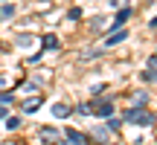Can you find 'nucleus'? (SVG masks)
I'll use <instances>...</instances> for the list:
<instances>
[{"instance_id": "f257e3e1", "label": "nucleus", "mask_w": 157, "mask_h": 145, "mask_svg": "<svg viewBox=\"0 0 157 145\" xmlns=\"http://www.w3.org/2000/svg\"><path fill=\"white\" fill-rule=\"evenodd\" d=\"M119 119L128 122V125H137V128H151V125H154V113L146 110V107H128Z\"/></svg>"}, {"instance_id": "f03ea898", "label": "nucleus", "mask_w": 157, "mask_h": 145, "mask_svg": "<svg viewBox=\"0 0 157 145\" xmlns=\"http://www.w3.org/2000/svg\"><path fill=\"white\" fill-rule=\"evenodd\" d=\"M113 110H117L113 99H96V102H90V113H93V116H99V119L113 116Z\"/></svg>"}, {"instance_id": "7ed1b4c3", "label": "nucleus", "mask_w": 157, "mask_h": 145, "mask_svg": "<svg viewBox=\"0 0 157 145\" xmlns=\"http://www.w3.org/2000/svg\"><path fill=\"white\" fill-rule=\"evenodd\" d=\"M128 17H131V9H128V6H125L122 12L117 9V15H113V20H111V23L105 26V32H117V29H122V23L128 20Z\"/></svg>"}, {"instance_id": "20e7f679", "label": "nucleus", "mask_w": 157, "mask_h": 145, "mask_svg": "<svg viewBox=\"0 0 157 145\" xmlns=\"http://www.w3.org/2000/svg\"><path fill=\"white\" fill-rule=\"evenodd\" d=\"M143 81H157V55H148L146 58V70H143Z\"/></svg>"}, {"instance_id": "39448f33", "label": "nucleus", "mask_w": 157, "mask_h": 145, "mask_svg": "<svg viewBox=\"0 0 157 145\" xmlns=\"http://www.w3.org/2000/svg\"><path fill=\"white\" fill-rule=\"evenodd\" d=\"M125 38H128V32H125V29H117L113 35H108V38H105V46H117V44H122Z\"/></svg>"}, {"instance_id": "423d86ee", "label": "nucleus", "mask_w": 157, "mask_h": 145, "mask_svg": "<svg viewBox=\"0 0 157 145\" xmlns=\"http://www.w3.org/2000/svg\"><path fill=\"white\" fill-rule=\"evenodd\" d=\"M70 113H73V107H70V105H64V102L52 105V116H56V119H67Z\"/></svg>"}, {"instance_id": "0eeeda50", "label": "nucleus", "mask_w": 157, "mask_h": 145, "mask_svg": "<svg viewBox=\"0 0 157 145\" xmlns=\"http://www.w3.org/2000/svg\"><path fill=\"white\" fill-rule=\"evenodd\" d=\"M148 99H151V96H148L146 90H140V93L131 96V107H148Z\"/></svg>"}, {"instance_id": "6e6552de", "label": "nucleus", "mask_w": 157, "mask_h": 145, "mask_svg": "<svg viewBox=\"0 0 157 145\" xmlns=\"http://www.w3.org/2000/svg\"><path fill=\"white\" fill-rule=\"evenodd\" d=\"M90 139H93L96 145H102V142L108 139V128H105V125H96V128H93V134H90Z\"/></svg>"}, {"instance_id": "1a4fd4ad", "label": "nucleus", "mask_w": 157, "mask_h": 145, "mask_svg": "<svg viewBox=\"0 0 157 145\" xmlns=\"http://www.w3.org/2000/svg\"><path fill=\"white\" fill-rule=\"evenodd\" d=\"M105 128H108V134H119V128H122V119H119V116H108Z\"/></svg>"}, {"instance_id": "9d476101", "label": "nucleus", "mask_w": 157, "mask_h": 145, "mask_svg": "<svg viewBox=\"0 0 157 145\" xmlns=\"http://www.w3.org/2000/svg\"><path fill=\"white\" fill-rule=\"evenodd\" d=\"M87 136L84 134H78V131H73V128H67V142H73V145H82Z\"/></svg>"}, {"instance_id": "9b49d317", "label": "nucleus", "mask_w": 157, "mask_h": 145, "mask_svg": "<svg viewBox=\"0 0 157 145\" xmlns=\"http://www.w3.org/2000/svg\"><path fill=\"white\" fill-rule=\"evenodd\" d=\"M41 107V99H26L23 102V113H35Z\"/></svg>"}, {"instance_id": "f8f14e48", "label": "nucleus", "mask_w": 157, "mask_h": 145, "mask_svg": "<svg viewBox=\"0 0 157 145\" xmlns=\"http://www.w3.org/2000/svg\"><path fill=\"white\" fill-rule=\"evenodd\" d=\"M12 17H15V6L6 3L3 9H0V20H12Z\"/></svg>"}, {"instance_id": "ddd939ff", "label": "nucleus", "mask_w": 157, "mask_h": 145, "mask_svg": "<svg viewBox=\"0 0 157 145\" xmlns=\"http://www.w3.org/2000/svg\"><path fill=\"white\" fill-rule=\"evenodd\" d=\"M41 41H44V46H47V50H58V38H56V35H44Z\"/></svg>"}, {"instance_id": "4468645a", "label": "nucleus", "mask_w": 157, "mask_h": 145, "mask_svg": "<svg viewBox=\"0 0 157 145\" xmlns=\"http://www.w3.org/2000/svg\"><path fill=\"white\" fill-rule=\"evenodd\" d=\"M21 128V116H6V131H17Z\"/></svg>"}, {"instance_id": "2eb2a0df", "label": "nucleus", "mask_w": 157, "mask_h": 145, "mask_svg": "<svg viewBox=\"0 0 157 145\" xmlns=\"http://www.w3.org/2000/svg\"><path fill=\"white\" fill-rule=\"evenodd\" d=\"M41 136H44V139H58V128H41Z\"/></svg>"}, {"instance_id": "dca6fc26", "label": "nucleus", "mask_w": 157, "mask_h": 145, "mask_svg": "<svg viewBox=\"0 0 157 145\" xmlns=\"http://www.w3.org/2000/svg\"><path fill=\"white\" fill-rule=\"evenodd\" d=\"M90 26H93V32H99V35H105V26H108V23H105V17H96V20L90 23Z\"/></svg>"}, {"instance_id": "f3484780", "label": "nucleus", "mask_w": 157, "mask_h": 145, "mask_svg": "<svg viewBox=\"0 0 157 145\" xmlns=\"http://www.w3.org/2000/svg\"><path fill=\"white\" fill-rule=\"evenodd\" d=\"M76 113H82V116H90V102H82V105H76Z\"/></svg>"}, {"instance_id": "a211bd4d", "label": "nucleus", "mask_w": 157, "mask_h": 145, "mask_svg": "<svg viewBox=\"0 0 157 145\" xmlns=\"http://www.w3.org/2000/svg\"><path fill=\"white\" fill-rule=\"evenodd\" d=\"M12 102H15V96H12V93H0V105H3V107H9Z\"/></svg>"}, {"instance_id": "6ab92c4d", "label": "nucleus", "mask_w": 157, "mask_h": 145, "mask_svg": "<svg viewBox=\"0 0 157 145\" xmlns=\"http://www.w3.org/2000/svg\"><path fill=\"white\" fill-rule=\"evenodd\" d=\"M32 35H17V44H21V46H29V44H32Z\"/></svg>"}, {"instance_id": "aec40b11", "label": "nucleus", "mask_w": 157, "mask_h": 145, "mask_svg": "<svg viewBox=\"0 0 157 145\" xmlns=\"http://www.w3.org/2000/svg\"><path fill=\"white\" fill-rule=\"evenodd\" d=\"M67 17H70V20H78V17H82V9H78V6H73V9L67 12Z\"/></svg>"}, {"instance_id": "412c9836", "label": "nucleus", "mask_w": 157, "mask_h": 145, "mask_svg": "<svg viewBox=\"0 0 157 145\" xmlns=\"http://www.w3.org/2000/svg\"><path fill=\"white\" fill-rule=\"evenodd\" d=\"M102 55V50H87L84 52V61H90V58H99Z\"/></svg>"}, {"instance_id": "4be33fe9", "label": "nucleus", "mask_w": 157, "mask_h": 145, "mask_svg": "<svg viewBox=\"0 0 157 145\" xmlns=\"http://www.w3.org/2000/svg\"><path fill=\"white\" fill-rule=\"evenodd\" d=\"M35 90H38V84H35V81H29V84H23V93H35Z\"/></svg>"}, {"instance_id": "5701e85b", "label": "nucleus", "mask_w": 157, "mask_h": 145, "mask_svg": "<svg viewBox=\"0 0 157 145\" xmlns=\"http://www.w3.org/2000/svg\"><path fill=\"white\" fill-rule=\"evenodd\" d=\"M108 3H111L113 9H117V6H122V9H125V6H128V0H108Z\"/></svg>"}, {"instance_id": "b1692460", "label": "nucleus", "mask_w": 157, "mask_h": 145, "mask_svg": "<svg viewBox=\"0 0 157 145\" xmlns=\"http://www.w3.org/2000/svg\"><path fill=\"white\" fill-rule=\"evenodd\" d=\"M3 87H6V78H3V76H0V93H3Z\"/></svg>"}, {"instance_id": "393cba45", "label": "nucleus", "mask_w": 157, "mask_h": 145, "mask_svg": "<svg viewBox=\"0 0 157 145\" xmlns=\"http://www.w3.org/2000/svg\"><path fill=\"white\" fill-rule=\"evenodd\" d=\"M0 119H6V107L3 105H0Z\"/></svg>"}, {"instance_id": "a878e982", "label": "nucleus", "mask_w": 157, "mask_h": 145, "mask_svg": "<svg viewBox=\"0 0 157 145\" xmlns=\"http://www.w3.org/2000/svg\"><path fill=\"white\" fill-rule=\"evenodd\" d=\"M148 26H151V29H157V17H151V23H148Z\"/></svg>"}, {"instance_id": "bb28decb", "label": "nucleus", "mask_w": 157, "mask_h": 145, "mask_svg": "<svg viewBox=\"0 0 157 145\" xmlns=\"http://www.w3.org/2000/svg\"><path fill=\"white\" fill-rule=\"evenodd\" d=\"M58 145H73V142H67V139H61V142H58Z\"/></svg>"}, {"instance_id": "cd10ccee", "label": "nucleus", "mask_w": 157, "mask_h": 145, "mask_svg": "<svg viewBox=\"0 0 157 145\" xmlns=\"http://www.w3.org/2000/svg\"><path fill=\"white\" fill-rule=\"evenodd\" d=\"M111 145H122V142H111Z\"/></svg>"}]
</instances>
